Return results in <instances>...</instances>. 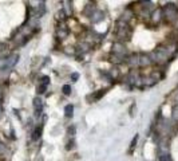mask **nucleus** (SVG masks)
<instances>
[{
    "mask_svg": "<svg viewBox=\"0 0 178 161\" xmlns=\"http://www.w3.org/2000/svg\"><path fill=\"white\" fill-rule=\"evenodd\" d=\"M94 16H96V18H94V19H93V22H99V20L103 18V14H102V12H96Z\"/></svg>",
    "mask_w": 178,
    "mask_h": 161,
    "instance_id": "nucleus-15",
    "label": "nucleus"
},
{
    "mask_svg": "<svg viewBox=\"0 0 178 161\" xmlns=\"http://www.w3.org/2000/svg\"><path fill=\"white\" fill-rule=\"evenodd\" d=\"M0 114H1V106H0Z\"/></svg>",
    "mask_w": 178,
    "mask_h": 161,
    "instance_id": "nucleus-22",
    "label": "nucleus"
},
{
    "mask_svg": "<svg viewBox=\"0 0 178 161\" xmlns=\"http://www.w3.org/2000/svg\"><path fill=\"white\" fill-rule=\"evenodd\" d=\"M127 63L130 66H135V65H138V55H133V56H130V58L127 59Z\"/></svg>",
    "mask_w": 178,
    "mask_h": 161,
    "instance_id": "nucleus-7",
    "label": "nucleus"
},
{
    "mask_svg": "<svg viewBox=\"0 0 178 161\" xmlns=\"http://www.w3.org/2000/svg\"><path fill=\"white\" fill-rule=\"evenodd\" d=\"M3 150H4V145H3V144H0V153H1Z\"/></svg>",
    "mask_w": 178,
    "mask_h": 161,
    "instance_id": "nucleus-21",
    "label": "nucleus"
},
{
    "mask_svg": "<svg viewBox=\"0 0 178 161\" xmlns=\"http://www.w3.org/2000/svg\"><path fill=\"white\" fill-rule=\"evenodd\" d=\"M173 120L178 121V103L174 105V108H173Z\"/></svg>",
    "mask_w": 178,
    "mask_h": 161,
    "instance_id": "nucleus-13",
    "label": "nucleus"
},
{
    "mask_svg": "<svg viewBox=\"0 0 178 161\" xmlns=\"http://www.w3.org/2000/svg\"><path fill=\"white\" fill-rule=\"evenodd\" d=\"M159 161H173V159L169 153H162L159 154Z\"/></svg>",
    "mask_w": 178,
    "mask_h": 161,
    "instance_id": "nucleus-9",
    "label": "nucleus"
},
{
    "mask_svg": "<svg viewBox=\"0 0 178 161\" xmlns=\"http://www.w3.org/2000/svg\"><path fill=\"white\" fill-rule=\"evenodd\" d=\"M62 91H63V94H66V96H70L71 94V86L70 85H64L62 87Z\"/></svg>",
    "mask_w": 178,
    "mask_h": 161,
    "instance_id": "nucleus-10",
    "label": "nucleus"
},
{
    "mask_svg": "<svg viewBox=\"0 0 178 161\" xmlns=\"http://www.w3.org/2000/svg\"><path fill=\"white\" fill-rule=\"evenodd\" d=\"M43 14H44V4L43 3H40V5H39V8H38V11H36V16H42Z\"/></svg>",
    "mask_w": 178,
    "mask_h": 161,
    "instance_id": "nucleus-11",
    "label": "nucleus"
},
{
    "mask_svg": "<svg viewBox=\"0 0 178 161\" xmlns=\"http://www.w3.org/2000/svg\"><path fill=\"white\" fill-rule=\"evenodd\" d=\"M58 35H59V38H66V36H67V30H64V27L59 28V30H58Z\"/></svg>",
    "mask_w": 178,
    "mask_h": 161,
    "instance_id": "nucleus-12",
    "label": "nucleus"
},
{
    "mask_svg": "<svg viewBox=\"0 0 178 161\" xmlns=\"http://www.w3.org/2000/svg\"><path fill=\"white\" fill-rule=\"evenodd\" d=\"M137 140H138V136H135L133 138V141H131V149L134 148V146H135V144H137Z\"/></svg>",
    "mask_w": 178,
    "mask_h": 161,
    "instance_id": "nucleus-18",
    "label": "nucleus"
},
{
    "mask_svg": "<svg viewBox=\"0 0 178 161\" xmlns=\"http://www.w3.org/2000/svg\"><path fill=\"white\" fill-rule=\"evenodd\" d=\"M34 108H35V116L39 117L42 114V110H43V102L40 98H35L34 99Z\"/></svg>",
    "mask_w": 178,
    "mask_h": 161,
    "instance_id": "nucleus-4",
    "label": "nucleus"
},
{
    "mask_svg": "<svg viewBox=\"0 0 178 161\" xmlns=\"http://www.w3.org/2000/svg\"><path fill=\"white\" fill-rule=\"evenodd\" d=\"M151 60H150V56L149 55H145V54H142V55H138V65L139 66H147L150 65Z\"/></svg>",
    "mask_w": 178,
    "mask_h": 161,
    "instance_id": "nucleus-5",
    "label": "nucleus"
},
{
    "mask_svg": "<svg viewBox=\"0 0 178 161\" xmlns=\"http://www.w3.org/2000/svg\"><path fill=\"white\" fill-rule=\"evenodd\" d=\"M78 74H76V73H74V74H71V79H73V80H76V79H78Z\"/></svg>",
    "mask_w": 178,
    "mask_h": 161,
    "instance_id": "nucleus-19",
    "label": "nucleus"
},
{
    "mask_svg": "<svg viewBox=\"0 0 178 161\" xmlns=\"http://www.w3.org/2000/svg\"><path fill=\"white\" fill-rule=\"evenodd\" d=\"M73 111H74V106H73V105H67V106L64 108L66 117H73Z\"/></svg>",
    "mask_w": 178,
    "mask_h": 161,
    "instance_id": "nucleus-6",
    "label": "nucleus"
},
{
    "mask_svg": "<svg viewBox=\"0 0 178 161\" xmlns=\"http://www.w3.org/2000/svg\"><path fill=\"white\" fill-rule=\"evenodd\" d=\"M131 36V30L129 28V26L126 24H122L118 27V38L120 39H129Z\"/></svg>",
    "mask_w": 178,
    "mask_h": 161,
    "instance_id": "nucleus-2",
    "label": "nucleus"
},
{
    "mask_svg": "<svg viewBox=\"0 0 178 161\" xmlns=\"http://www.w3.org/2000/svg\"><path fill=\"white\" fill-rule=\"evenodd\" d=\"M18 59H19V55H18V54H11V55L8 56V58H5L4 62L0 65V68H1L3 71L10 70V68H12L13 66L18 63Z\"/></svg>",
    "mask_w": 178,
    "mask_h": 161,
    "instance_id": "nucleus-1",
    "label": "nucleus"
},
{
    "mask_svg": "<svg viewBox=\"0 0 178 161\" xmlns=\"http://www.w3.org/2000/svg\"><path fill=\"white\" fill-rule=\"evenodd\" d=\"M74 132H75V128H73V129H68V133H70V134H74Z\"/></svg>",
    "mask_w": 178,
    "mask_h": 161,
    "instance_id": "nucleus-20",
    "label": "nucleus"
},
{
    "mask_svg": "<svg viewBox=\"0 0 178 161\" xmlns=\"http://www.w3.org/2000/svg\"><path fill=\"white\" fill-rule=\"evenodd\" d=\"M46 90H47V86H46V85H42V83H40V85L38 86V93L39 94L46 93Z\"/></svg>",
    "mask_w": 178,
    "mask_h": 161,
    "instance_id": "nucleus-14",
    "label": "nucleus"
},
{
    "mask_svg": "<svg viewBox=\"0 0 178 161\" xmlns=\"http://www.w3.org/2000/svg\"><path fill=\"white\" fill-rule=\"evenodd\" d=\"M48 83H50V78H48V77H43V78H42V85L47 86Z\"/></svg>",
    "mask_w": 178,
    "mask_h": 161,
    "instance_id": "nucleus-17",
    "label": "nucleus"
},
{
    "mask_svg": "<svg viewBox=\"0 0 178 161\" xmlns=\"http://www.w3.org/2000/svg\"><path fill=\"white\" fill-rule=\"evenodd\" d=\"M42 129H43V126H38V128L35 129V132H34V136H32L34 140H39V137L42 136Z\"/></svg>",
    "mask_w": 178,
    "mask_h": 161,
    "instance_id": "nucleus-8",
    "label": "nucleus"
},
{
    "mask_svg": "<svg viewBox=\"0 0 178 161\" xmlns=\"http://www.w3.org/2000/svg\"><path fill=\"white\" fill-rule=\"evenodd\" d=\"M113 53H114V55L123 56L126 54V48L120 42H117V43H114L113 44Z\"/></svg>",
    "mask_w": 178,
    "mask_h": 161,
    "instance_id": "nucleus-3",
    "label": "nucleus"
},
{
    "mask_svg": "<svg viewBox=\"0 0 178 161\" xmlns=\"http://www.w3.org/2000/svg\"><path fill=\"white\" fill-rule=\"evenodd\" d=\"M153 15H154V20H159L161 19V15H162V14H161V10H158L157 12H154Z\"/></svg>",
    "mask_w": 178,
    "mask_h": 161,
    "instance_id": "nucleus-16",
    "label": "nucleus"
}]
</instances>
